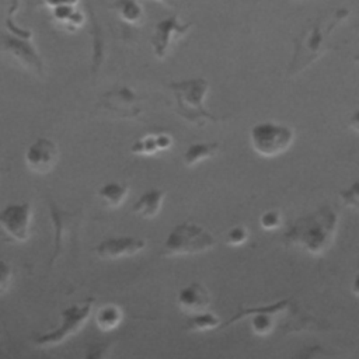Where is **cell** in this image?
<instances>
[{
  "instance_id": "e0dca14e",
  "label": "cell",
  "mask_w": 359,
  "mask_h": 359,
  "mask_svg": "<svg viewBox=\"0 0 359 359\" xmlns=\"http://www.w3.org/2000/svg\"><path fill=\"white\" fill-rule=\"evenodd\" d=\"M220 146L219 142H196L188 144L184 151V165L191 168L201 161L215 157L220 151Z\"/></svg>"
},
{
  "instance_id": "ac0fdd59",
  "label": "cell",
  "mask_w": 359,
  "mask_h": 359,
  "mask_svg": "<svg viewBox=\"0 0 359 359\" xmlns=\"http://www.w3.org/2000/svg\"><path fill=\"white\" fill-rule=\"evenodd\" d=\"M129 194V184L122 181H109L101 185L97 191V196L111 208H118L123 203Z\"/></svg>"
},
{
  "instance_id": "83f0119b",
  "label": "cell",
  "mask_w": 359,
  "mask_h": 359,
  "mask_svg": "<svg viewBox=\"0 0 359 359\" xmlns=\"http://www.w3.org/2000/svg\"><path fill=\"white\" fill-rule=\"evenodd\" d=\"M348 125L351 129H353L356 133H359V108L355 109L348 119Z\"/></svg>"
},
{
  "instance_id": "7c38bea8",
  "label": "cell",
  "mask_w": 359,
  "mask_h": 359,
  "mask_svg": "<svg viewBox=\"0 0 359 359\" xmlns=\"http://www.w3.org/2000/svg\"><path fill=\"white\" fill-rule=\"evenodd\" d=\"M100 105L109 114L128 119L137 118L143 111L142 98L126 86L105 93L100 100Z\"/></svg>"
},
{
  "instance_id": "5bb4252c",
  "label": "cell",
  "mask_w": 359,
  "mask_h": 359,
  "mask_svg": "<svg viewBox=\"0 0 359 359\" xmlns=\"http://www.w3.org/2000/svg\"><path fill=\"white\" fill-rule=\"evenodd\" d=\"M146 248V240L135 236H118L107 237L98 243L94 252L101 259H119L123 257H132Z\"/></svg>"
},
{
  "instance_id": "3957f363",
  "label": "cell",
  "mask_w": 359,
  "mask_h": 359,
  "mask_svg": "<svg viewBox=\"0 0 359 359\" xmlns=\"http://www.w3.org/2000/svg\"><path fill=\"white\" fill-rule=\"evenodd\" d=\"M167 87L172 91L177 102V114L192 125L202 126L208 122H223L226 116H217L205 108L209 93V81L203 77L170 81Z\"/></svg>"
},
{
  "instance_id": "4316f807",
  "label": "cell",
  "mask_w": 359,
  "mask_h": 359,
  "mask_svg": "<svg viewBox=\"0 0 359 359\" xmlns=\"http://www.w3.org/2000/svg\"><path fill=\"white\" fill-rule=\"evenodd\" d=\"M156 143L158 150H168L172 144V137L168 133H158L156 135Z\"/></svg>"
},
{
  "instance_id": "277c9868",
  "label": "cell",
  "mask_w": 359,
  "mask_h": 359,
  "mask_svg": "<svg viewBox=\"0 0 359 359\" xmlns=\"http://www.w3.org/2000/svg\"><path fill=\"white\" fill-rule=\"evenodd\" d=\"M216 238L205 227L182 222L175 224L167 234L161 255L177 257V255H194L202 254L212 250L216 245Z\"/></svg>"
},
{
  "instance_id": "5b68a950",
  "label": "cell",
  "mask_w": 359,
  "mask_h": 359,
  "mask_svg": "<svg viewBox=\"0 0 359 359\" xmlns=\"http://www.w3.org/2000/svg\"><path fill=\"white\" fill-rule=\"evenodd\" d=\"M294 142V129L286 123L265 121L250 129V144L255 154L275 158L285 154Z\"/></svg>"
},
{
  "instance_id": "7a4b0ae2",
  "label": "cell",
  "mask_w": 359,
  "mask_h": 359,
  "mask_svg": "<svg viewBox=\"0 0 359 359\" xmlns=\"http://www.w3.org/2000/svg\"><path fill=\"white\" fill-rule=\"evenodd\" d=\"M349 15V10H338L330 17H318L307 24L302 34L294 39V53L289 65V77L309 69L317 59L328 50V38L331 32Z\"/></svg>"
},
{
  "instance_id": "52a82bcc",
  "label": "cell",
  "mask_w": 359,
  "mask_h": 359,
  "mask_svg": "<svg viewBox=\"0 0 359 359\" xmlns=\"http://www.w3.org/2000/svg\"><path fill=\"white\" fill-rule=\"evenodd\" d=\"M290 299H283L271 304L255 306L248 309H241L230 320H227L223 327L231 325L245 317H251V331L257 337H268L276 327V316L283 313L290 304Z\"/></svg>"
},
{
  "instance_id": "9c48e42d",
  "label": "cell",
  "mask_w": 359,
  "mask_h": 359,
  "mask_svg": "<svg viewBox=\"0 0 359 359\" xmlns=\"http://www.w3.org/2000/svg\"><path fill=\"white\" fill-rule=\"evenodd\" d=\"M192 28V22H184L178 14L168 15L160 20L154 25L153 35L150 38L153 53L157 59H164L172 49V46L181 41Z\"/></svg>"
},
{
  "instance_id": "484cf974",
  "label": "cell",
  "mask_w": 359,
  "mask_h": 359,
  "mask_svg": "<svg viewBox=\"0 0 359 359\" xmlns=\"http://www.w3.org/2000/svg\"><path fill=\"white\" fill-rule=\"evenodd\" d=\"M11 279H13L11 266L6 261L0 259V293H4L8 290L11 285Z\"/></svg>"
},
{
  "instance_id": "9a60e30c",
  "label": "cell",
  "mask_w": 359,
  "mask_h": 359,
  "mask_svg": "<svg viewBox=\"0 0 359 359\" xmlns=\"http://www.w3.org/2000/svg\"><path fill=\"white\" fill-rule=\"evenodd\" d=\"M177 303L184 313L192 316L209 309L210 294L201 282H191L178 290Z\"/></svg>"
},
{
  "instance_id": "8fae6325",
  "label": "cell",
  "mask_w": 359,
  "mask_h": 359,
  "mask_svg": "<svg viewBox=\"0 0 359 359\" xmlns=\"http://www.w3.org/2000/svg\"><path fill=\"white\" fill-rule=\"evenodd\" d=\"M28 36H13L11 34L0 35V50L10 57H13L18 65L25 69L35 72L36 74H42L43 65L39 53L35 46L28 41Z\"/></svg>"
},
{
  "instance_id": "44dd1931",
  "label": "cell",
  "mask_w": 359,
  "mask_h": 359,
  "mask_svg": "<svg viewBox=\"0 0 359 359\" xmlns=\"http://www.w3.org/2000/svg\"><path fill=\"white\" fill-rule=\"evenodd\" d=\"M220 327V318L210 311H202L189 316V318L185 323V331L188 332H203L216 330Z\"/></svg>"
},
{
  "instance_id": "7402d4cb",
  "label": "cell",
  "mask_w": 359,
  "mask_h": 359,
  "mask_svg": "<svg viewBox=\"0 0 359 359\" xmlns=\"http://www.w3.org/2000/svg\"><path fill=\"white\" fill-rule=\"evenodd\" d=\"M135 156H154L158 150L156 143V135H146L137 139L129 150Z\"/></svg>"
},
{
  "instance_id": "ba28073f",
  "label": "cell",
  "mask_w": 359,
  "mask_h": 359,
  "mask_svg": "<svg viewBox=\"0 0 359 359\" xmlns=\"http://www.w3.org/2000/svg\"><path fill=\"white\" fill-rule=\"evenodd\" d=\"M49 217L55 230L53 238V252L49 261L52 266L56 259L62 255L63 248L67 243H72L77 234L79 226L81 223V215L77 212H69L57 206L53 201H49Z\"/></svg>"
},
{
  "instance_id": "6da1fadb",
  "label": "cell",
  "mask_w": 359,
  "mask_h": 359,
  "mask_svg": "<svg viewBox=\"0 0 359 359\" xmlns=\"http://www.w3.org/2000/svg\"><path fill=\"white\" fill-rule=\"evenodd\" d=\"M338 223V212L330 205H323L316 212L297 217L285 231L283 243L287 247H299L313 257H320L334 244Z\"/></svg>"
},
{
  "instance_id": "f1b7e54d",
  "label": "cell",
  "mask_w": 359,
  "mask_h": 359,
  "mask_svg": "<svg viewBox=\"0 0 359 359\" xmlns=\"http://www.w3.org/2000/svg\"><path fill=\"white\" fill-rule=\"evenodd\" d=\"M351 292H352L356 297H359V268H358V271H356V273H355V276H353V279H352Z\"/></svg>"
},
{
  "instance_id": "d6986e66",
  "label": "cell",
  "mask_w": 359,
  "mask_h": 359,
  "mask_svg": "<svg viewBox=\"0 0 359 359\" xmlns=\"http://www.w3.org/2000/svg\"><path fill=\"white\" fill-rule=\"evenodd\" d=\"M123 320V311L116 304H105L101 306L95 313V325L102 332H109L119 327Z\"/></svg>"
},
{
  "instance_id": "8992f818",
  "label": "cell",
  "mask_w": 359,
  "mask_h": 359,
  "mask_svg": "<svg viewBox=\"0 0 359 359\" xmlns=\"http://www.w3.org/2000/svg\"><path fill=\"white\" fill-rule=\"evenodd\" d=\"M93 303H94V297H88L84 302L74 303L63 309L60 313L59 325L45 334L36 335L34 338V345L39 348L55 346L62 344L67 338L76 335L90 318Z\"/></svg>"
},
{
  "instance_id": "ffe728a7",
  "label": "cell",
  "mask_w": 359,
  "mask_h": 359,
  "mask_svg": "<svg viewBox=\"0 0 359 359\" xmlns=\"http://www.w3.org/2000/svg\"><path fill=\"white\" fill-rule=\"evenodd\" d=\"M118 17L126 24H140L143 21L144 10L139 0H116L114 4Z\"/></svg>"
},
{
  "instance_id": "d4e9b609",
  "label": "cell",
  "mask_w": 359,
  "mask_h": 359,
  "mask_svg": "<svg viewBox=\"0 0 359 359\" xmlns=\"http://www.w3.org/2000/svg\"><path fill=\"white\" fill-rule=\"evenodd\" d=\"M250 231L243 224H236L226 233V244L230 247H240L248 241Z\"/></svg>"
},
{
  "instance_id": "f546056e",
  "label": "cell",
  "mask_w": 359,
  "mask_h": 359,
  "mask_svg": "<svg viewBox=\"0 0 359 359\" xmlns=\"http://www.w3.org/2000/svg\"><path fill=\"white\" fill-rule=\"evenodd\" d=\"M353 60H355V62H359V53H358V55L353 57Z\"/></svg>"
},
{
  "instance_id": "603a6c76",
  "label": "cell",
  "mask_w": 359,
  "mask_h": 359,
  "mask_svg": "<svg viewBox=\"0 0 359 359\" xmlns=\"http://www.w3.org/2000/svg\"><path fill=\"white\" fill-rule=\"evenodd\" d=\"M338 198L344 206L359 210V180L338 192Z\"/></svg>"
},
{
  "instance_id": "cb8c5ba5",
  "label": "cell",
  "mask_w": 359,
  "mask_h": 359,
  "mask_svg": "<svg viewBox=\"0 0 359 359\" xmlns=\"http://www.w3.org/2000/svg\"><path fill=\"white\" fill-rule=\"evenodd\" d=\"M282 222H283L282 212L278 209L265 210L258 217V223H259L261 229L265 231H272V230L279 229L282 226Z\"/></svg>"
},
{
  "instance_id": "2e32d148",
  "label": "cell",
  "mask_w": 359,
  "mask_h": 359,
  "mask_svg": "<svg viewBox=\"0 0 359 359\" xmlns=\"http://www.w3.org/2000/svg\"><path fill=\"white\" fill-rule=\"evenodd\" d=\"M165 191L153 188L142 194L132 206V212L144 219H153L158 215L163 208Z\"/></svg>"
},
{
  "instance_id": "30bf717a",
  "label": "cell",
  "mask_w": 359,
  "mask_h": 359,
  "mask_svg": "<svg viewBox=\"0 0 359 359\" xmlns=\"http://www.w3.org/2000/svg\"><path fill=\"white\" fill-rule=\"evenodd\" d=\"M32 205L31 202L8 203L0 209V227L17 243H25L31 236Z\"/></svg>"
},
{
  "instance_id": "4fadbf2b",
  "label": "cell",
  "mask_w": 359,
  "mask_h": 359,
  "mask_svg": "<svg viewBox=\"0 0 359 359\" xmlns=\"http://www.w3.org/2000/svg\"><path fill=\"white\" fill-rule=\"evenodd\" d=\"M25 165L36 174H48L59 160V149L53 140L41 136L36 137L25 150Z\"/></svg>"
}]
</instances>
